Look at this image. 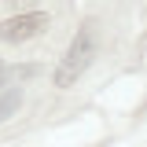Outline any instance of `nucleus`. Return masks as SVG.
Returning a JSON list of instances; mask_svg holds the SVG:
<instances>
[{
    "instance_id": "nucleus-3",
    "label": "nucleus",
    "mask_w": 147,
    "mask_h": 147,
    "mask_svg": "<svg viewBox=\"0 0 147 147\" xmlns=\"http://www.w3.org/2000/svg\"><path fill=\"white\" fill-rule=\"evenodd\" d=\"M18 103H22L18 85H15V88H11V85H4V88H0V121H7V118L18 110Z\"/></svg>"
},
{
    "instance_id": "nucleus-4",
    "label": "nucleus",
    "mask_w": 147,
    "mask_h": 147,
    "mask_svg": "<svg viewBox=\"0 0 147 147\" xmlns=\"http://www.w3.org/2000/svg\"><path fill=\"white\" fill-rule=\"evenodd\" d=\"M0 74H4V63H0Z\"/></svg>"
},
{
    "instance_id": "nucleus-2",
    "label": "nucleus",
    "mask_w": 147,
    "mask_h": 147,
    "mask_svg": "<svg viewBox=\"0 0 147 147\" xmlns=\"http://www.w3.org/2000/svg\"><path fill=\"white\" fill-rule=\"evenodd\" d=\"M44 30H48V15L44 11H26V15H15V18L0 22V40L4 44H22V40H33Z\"/></svg>"
},
{
    "instance_id": "nucleus-1",
    "label": "nucleus",
    "mask_w": 147,
    "mask_h": 147,
    "mask_svg": "<svg viewBox=\"0 0 147 147\" xmlns=\"http://www.w3.org/2000/svg\"><path fill=\"white\" fill-rule=\"evenodd\" d=\"M96 52H99V26H96V18H85V22H81V30L74 33L66 55H63L59 70H55V85H59V88H70L74 81L92 66Z\"/></svg>"
}]
</instances>
